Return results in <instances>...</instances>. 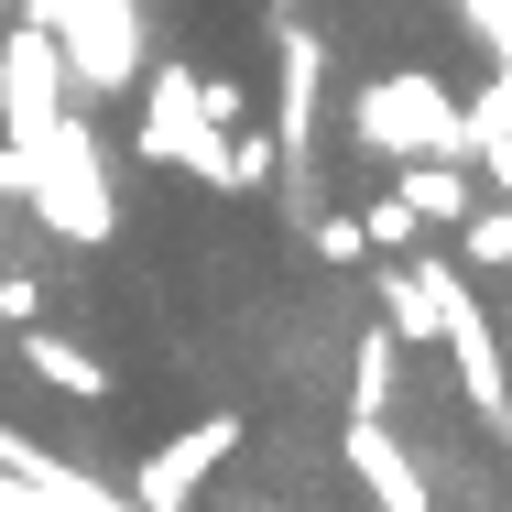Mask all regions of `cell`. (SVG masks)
I'll list each match as a JSON object with an SVG mask.
<instances>
[{
    "mask_svg": "<svg viewBox=\"0 0 512 512\" xmlns=\"http://www.w3.org/2000/svg\"><path fill=\"white\" fill-rule=\"evenodd\" d=\"M142 120H131V142H142V164H164V175H197L218 197H240V186H262L273 175V142H251V131H218L197 99V66L186 55H164V66H142Z\"/></svg>",
    "mask_w": 512,
    "mask_h": 512,
    "instance_id": "obj_1",
    "label": "cell"
},
{
    "mask_svg": "<svg viewBox=\"0 0 512 512\" xmlns=\"http://www.w3.org/2000/svg\"><path fill=\"white\" fill-rule=\"evenodd\" d=\"M0 197H22L55 240H109L120 229V197H109V153H99V120H55L33 153H0Z\"/></svg>",
    "mask_w": 512,
    "mask_h": 512,
    "instance_id": "obj_2",
    "label": "cell"
},
{
    "mask_svg": "<svg viewBox=\"0 0 512 512\" xmlns=\"http://www.w3.org/2000/svg\"><path fill=\"white\" fill-rule=\"evenodd\" d=\"M273 186L295 207V229L327 207V44L295 11L273 22Z\"/></svg>",
    "mask_w": 512,
    "mask_h": 512,
    "instance_id": "obj_3",
    "label": "cell"
},
{
    "mask_svg": "<svg viewBox=\"0 0 512 512\" xmlns=\"http://www.w3.org/2000/svg\"><path fill=\"white\" fill-rule=\"evenodd\" d=\"M338 131H349L371 164H414V153H458V164H469V99H458L447 77H425V66L371 77L360 99L338 109Z\"/></svg>",
    "mask_w": 512,
    "mask_h": 512,
    "instance_id": "obj_4",
    "label": "cell"
},
{
    "mask_svg": "<svg viewBox=\"0 0 512 512\" xmlns=\"http://www.w3.org/2000/svg\"><path fill=\"white\" fill-rule=\"evenodd\" d=\"M436 349H447V371H458V404L512 447V349H502V316L480 306V284L447 273V262H436Z\"/></svg>",
    "mask_w": 512,
    "mask_h": 512,
    "instance_id": "obj_5",
    "label": "cell"
},
{
    "mask_svg": "<svg viewBox=\"0 0 512 512\" xmlns=\"http://www.w3.org/2000/svg\"><path fill=\"white\" fill-rule=\"evenodd\" d=\"M66 109H77L66 44H55L33 11H11V22H0V153H33Z\"/></svg>",
    "mask_w": 512,
    "mask_h": 512,
    "instance_id": "obj_6",
    "label": "cell"
},
{
    "mask_svg": "<svg viewBox=\"0 0 512 512\" xmlns=\"http://www.w3.org/2000/svg\"><path fill=\"white\" fill-rule=\"evenodd\" d=\"M240 447H251V425H240V414H197L186 436H164V447L131 469V502H142V512H186L207 480L240 458Z\"/></svg>",
    "mask_w": 512,
    "mask_h": 512,
    "instance_id": "obj_7",
    "label": "cell"
},
{
    "mask_svg": "<svg viewBox=\"0 0 512 512\" xmlns=\"http://www.w3.org/2000/svg\"><path fill=\"white\" fill-rule=\"evenodd\" d=\"M338 458H349V480L371 491V512H436V469H425V447H414L393 414H349Z\"/></svg>",
    "mask_w": 512,
    "mask_h": 512,
    "instance_id": "obj_8",
    "label": "cell"
},
{
    "mask_svg": "<svg viewBox=\"0 0 512 512\" xmlns=\"http://www.w3.org/2000/svg\"><path fill=\"white\" fill-rule=\"evenodd\" d=\"M393 197H404L425 229H458V218L480 207V175H469L458 153H414V164H393Z\"/></svg>",
    "mask_w": 512,
    "mask_h": 512,
    "instance_id": "obj_9",
    "label": "cell"
},
{
    "mask_svg": "<svg viewBox=\"0 0 512 512\" xmlns=\"http://www.w3.org/2000/svg\"><path fill=\"white\" fill-rule=\"evenodd\" d=\"M22 371H33L44 393H66V404H109V360H88L77 338H55V327H33V316H22Z\"/></svg>",
    "mask_w": 512,
    "mask_h": 512,
    "instance_id": "obj_10",
    "label": "cell"
},
{
    "mask_svg": "<svg viewBox=\"0 0 512 512\" xmlns=\"http://www.w3.org/2000/svg\"><path fill=\"white\" fill-rule=\"evenodd\" d=\"M306 240H316V262H327V273L371 262V229H360V207H316V218H306Z\"/></svg>",
    "mask_w": 512,
    "mask_h": 512,
    "instance_id": "obj_11",
    "label": "cell"
},
{
    "mask_svg": "<svg viewBox=\"0 0 512 512\" xmlns=\"http://www.w3.org/2000/svg\"><path fill=\"white\" fill-rule=\"evenodd\" d=\"M360 229H371V262H382V251H414V240H425V218H414L404 197H371V207H360Z\"/></svg>",
    "mask_w": 512,
    "mask_h": 512,
    "instance_id": "obj_12",
    "label": "cell"
},
{
    "mask_svg": "<svg viewBox=\"0 0 512 512\" xmlns=\"http://www.w3.org/2000/svg\"><path fill=\"white\" fill-rule=\"evenodd\" d=\"M458 229H469V262H491V273H512V207H469Z\"/></svg>",
    "mask_w": 512,
    "mask_h": 512,
    "instance_id": "obj_13",
    "label": "cell"
},
{
    "mask_svg": "<svg viewBox=\"0 0 512 512\" xmlns=\"http://www.w3.org/2000/svg\"><path fill=\"white\" fill-rule=\"evenodd\" d=\"M469 164H480V175L502 186V207H512V131H480V142H469Z\"/></svg>",
    "mask_w": 512,
    "mask_h": 512,
    "instance_id": "obj_14",
    "label": "cell"
},
{
    "mask_svg": "<svg viewBox=\"0 0 512 512\" xmlns=\"http://www.w3.org/2000/svg\"><path fill=\"white\" fill-rule=\"evenodd\" d=\"M502 338H512V295H502Z\"/></svg>",
    "mask_w": 512,
    "mask_h": 512,
    "instance_id": "obj_15",
    "label": "cell"
},
{
    "mask_svg": "<svg viewBox=\"0 0 512 512\" xmlns=\"http://www.w3.org/2000/svg\"><path fill=\"white\" fill-rule=\"evenodd\" d=\"M0 22H11V0H0Z\"/></svg>",
    "mask_w": 512,
    "mask_h": 512,
    "instance_id": "obj_16",
    "label": "cell"
}]
</instances>
